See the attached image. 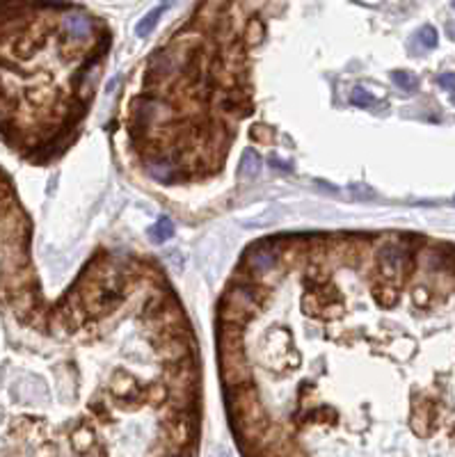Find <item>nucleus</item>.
Returning a JSON list of instances; mask_svg holds the SVG:
<instances>
[{
  "label": "nucleus",
  "instance_id": "4468645a",
  "mask_svg": "<svg viewBox=\"0 0 455 457\" xmlns=\"http://www.w3.org/2000/svg\"><path fill=\"white\" fill-rule=\"evenodd\" d=\"M172 457H181V455H172Z\"/></svg>",
  "mask_w": 455,
  "mask_h": 457
},
{
  "label": "nucleus",
  "instance_id": "39448f33",
  "mask_svg": "<svg viewBox=\"0 0 455 457\" xmlns=\"http://www.w3.org/2000/svg\"><path fill=\"white\" fill-rule=\"evenodd\" d=\"M261 172V158L256 151H245V156H243V162H241V176L243 179H256Z\"/></svg>",
  "mask_w": 455,
  "mask_h": 457
},
{
  "label": "nucleus",
  "instance_id": "7ed1b4c3",
  "mask_svg": "<svg viewBox=\"0 0 455 457\" xmlns=\"http://www.w3.org/2000/svg\"><path fill=\"white\" fill-rule=\"evenodd\" d=\"M169 436L176 446H188L195 436V425L190 416H174L172 423H169Z\"/></svg>",
  "mask_w": 455,
  "mask_h": 457
},
{
  "label": "nucleus",
  "instance_id": "423d86ee",
  "mask_svg": "<svg viewBox=\"0 0 455 457\" xmlns=\"http://www.w3.org/2000/svg\"><path fill=\"white\" fill-rule=\"evenodd\" d=\"M172 236H174V224H172L169 217H160V220L156 222L151 229H149V238H151L153 243H158V245L169 240Z\"/></svg>",
  "mask_w": 455,
  "mask_h": 457
},
{
  "label": "nucleus",
  "instance_id": "ddd939ff",
  "mask_svg": "<svg viewBox=\"0 0 455 457\" xmlns=\"http://www.w3.org/2000/svg\"><path fill=\"white\" fill-rule=\"evenodd\" d=\"M437 83H439V87H444V90L455 99V73H441V76L437 78Z\"/></svg>",
  "mask_w": 455,
  "mask_h": 457
},
{
  "label": "nucleus",
  "instance_id": "0eeeda50",
  "mask_svg": "<svg viewBox=\"0 0 455 457\" xmlns=\"http://www.w3.org/2000/svg\"><path fill=\"white\" fill-rule=\"evenodd\" d=\"M249 265H252L254 272H268L275 268V254L273 251H252L249 256Z\"/></svg>",
  "mask_w": 455,
  "mask_h": 457
},
{
  "label": "nucleus",
  "instance_id": "1a4fd4ad",
  "mask_svg": "<svg viewBox=\"0 0 455 457\" xmlns=\"http://www.w3.org/2000/svg\"><path fill=\"white\" fill-rule=\"evenodd\" d=\"M391 78H393V83L400 87V90H405V92L417 90V76L410 73V71H393Z\"/></svg>",
  "mask_w": 455,
  "mask_h": 457
},
{
  "label": "nucleus",
  "instance_id": "6e6552de",
  "mask_svg": "<svg viewBox=\"0 0 455 457\" xmlns=\"http://www.w3.org/2000/svg\"><path fill=\"white\" fill-rule=\"evenodd\" d=\"M172 172H174V162H169V160H151L149 162V174L156 176V179H160V181H167Z\"/></svg>",
  "mask_w": 455,
  "mask_h": 457
},
{
  "label": "nucleus",
  "instance_id": "f03ea898",
  "mask_svg": "<svg viewBox=\"0 0 455 457\" xmlns=\"http://www.w3.org/2000/svg\"><path fill=\"white\" fill-rule=\"evenodd\" d=\"M407 265V251L400 247H384L380 251V272L384 279L398 277Z\"/></svg>",
  "mask_w": 455,
  "mask_h": 457
},
{
  "label": "nucleus",
  "instance_id": "9d476101",
  "mask_svg": "<svg viewBox=\"0 0 455 457\" xmlns=\"http://www.w3.org/2000/svg\"><path fill=\"white\" fill-rule=\"evenodd\" d=\"M350 103H352V106H359V108H369V106L376 103V99H373L371 94L364 90V87H355V90H352V94H350Z\"/></svg>",
  "mask_w": 455,
  "mask_h": 457
},
{
  "label": "nucleus",
  "instance_id": "9b49d317",
  "mask_svg": "<svg viewBox=\"0 0 455 457\" xmlns=\"http://www.w3.org/2000/svg\"><path fill=\"white\" fill-rule=\"evenodd\" d=\"M417 37H419V42H421L423 49H434V46H437V30H434L432 25H426V28H421Z\"/></svg>",
  "mask_w": 455,
  "mask_h": 457
},
{
  "label": "nucleus",
  "instance_id": "20e7f679",
  "mask_svg": "<svg viewBox=\"0 0 455 457\" xmlns=\"http://www.w3.org/2000/svg\"><path fill=\"white\" fill-rule=\"evenodd\" d=\"M172 3H174V0H162V3L156 5V8L149 12L145 18H140L138 28H135L138 37H149V35H151L153 28H156V25H158V21H160V16L169 10V5H172Z\"/></svg>",
  "mask_w": 455,
  "mask_h": 457
},
{
  "label": "nucleus",
  "instance_id": "f8f14e48",
  "mask_svg": "<svg viewBox=\"0 0 455 457\" xmlns=\"http://www.w3.org/2000/svg\"><path fill=\"white\" fill-rule=\"evenodd\" d=\"M261 39H263V25H261V21H252L247 28V42L256 46V44H261Z\"/></svg>",
  "mask_w": 455,
  "mask_h": 457
},
{
  "label": "nucleus",
  "instance_id": "f257e3e1",
  "mask_svg": "<svg viewBox=\"0 0 455 457\" xmlns=\"http://www.w3.org/2000/svg\"><path fill=\"white\" fill-rule=\"evenodd\" d=\"M62 28L69 39H73V42H83V39L92 35L94 25H92V18L83 14V12H69V14L62 16Z\"/></svg>",
  "mask_w": 455,
  "mask_h": 457
},
{
  "label": "nucleus",
  "instance_id": "2eb2a0df",
  "mask_svg": "<svg viewBox=\"0 0 455 457\" xmlns=\"http://www.w3.org/2000/svg\"><path fill=\"white\" fill-rule=\"evenodd\" d=\"M453 8H455V0H453Z\"/></svg>",
  "mask_w": 455,
  "mask_h": 457
}]
</instances>
